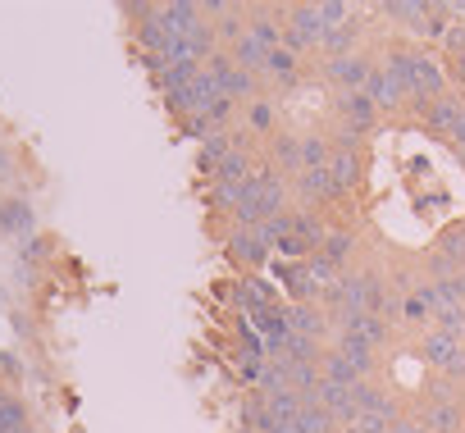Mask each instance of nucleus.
Listing matches in <instances>:
<instances>
[{
  "label": "nucleus",
  "instance_id": "6",
  "mask_svg": "<svg viewBox=\"0 0 465 433\" xmlns=\"http://www.w3.org/2000/svg\"><path fill=\"white\" fill-rule=\"evenodd\" d=\"M420 114H424V128H429L433 137H451V128L460 123L465 105H460V96H442V101H429Z\"/></svg>",
  "mask_w": 465,
  "mask_h": 433
},
{
  "label": "nucleus",
  "instance_id": "3",
  "mask_svg": "<svg viewBox=\"0 0 465 433\" xmlns=\"http://www.w3.org/2000/svg\"><path fill=\"white\" fill-rule=\"evenodd\" d=\"M270 251H274V238L265 229H238L228 238V256L238 265H247V270H261L270 261Z\"/></svg>",
  "mask_w": 465,
  "mask_h": 433
},
{
  "label": "nucleus",
  "instance_id": "10",
  "mask_svg": "<svg viewBox=\"0 0 465 433\" xmlns=\"http://www.w3.org/2000/svg\"><path fill=\"white\" fill-rule=\"evenodd\" d=\"M429 5L433 0H388V5H379L392 24H401V28H424V19H429Z\"/></svg>",
  "mask_w": 465,
  "mask_h": 433
},
{
  "label": "nucleus",
  "instance_id": "13",
  "mask_svg": "<svg viewBox=\"0 0 465 433\" xmlns=\"http://www.w3.org/2000/svg\"><path fill=\"white\" fill-rule=\"evenodd\" d=\"M232 151H238V146H232V133H210L205 142H201V173H219V164L232 155Z\"/></svg>",
  "mask_w": 465,
  "mask_h": 433
},
{
  "label": "nucleus",
  "instance_id": "17",
  "mask_svg": "<svg viewBox=\"0 0 465 433\" xmlns=\"http://www.w3.org/2000/svg\"><path fill=\"white\" fill-rule=\"evenodd\" d=\"M424 428L429 433H460V406L456 401H433L429 415H424Z\"/></svg>",
  "mask_w": 465,
  "mask_h": 433
},
{
  "label": "nucleus",
  "instance_id": "11",
  "mask_svg": "<svg viewBox=\"0 0 465 433\" xmlns=\"http://www.w3.org/2000/svg\"><path fill=\"white\" fill-rule=\"evenodd\" d=\"M247 37H252L256 46H265V51H279L283 28L274 24V15H270V10H247Z\"/></svg>",
  "mask_w": 465,
  "mask_h": 433
},
{
  "label": "nucleus",
  "instance_id": "22",
  "mask_svg": "<svg viewBox=\"0 0 465 433\" xmlns=\"http://www.w3.org/2000/svg\"><path fill=\"white\" fill-rule=\"evenodd\" d=\"M0 229H5V233L33 229V210H28L24 201H0Z\"/></svg>",
  "mask_w": 465,
  "mask_h": 433
},
{
  "label": "nucleus",
  "instance_id": "14",
  "mask_svg": "<svg viewBox=\"0 0 465 433\" xmlns=\"http://www.w3.org/2000/svg\"><path fill=\"white\" fill-rule=\"evenodd\" d=\"M329 173L338 178V187H342V192H351V187L361 182V173H365L361 151H333V155H329Z\"/></svg>",
  "mask_w": 465,
  "mask_h": 433
},
{
  "label": "nucleus",
  "instance_id": "7",
  "mask_svg": "<svg viewBox=\"0 0 465 433\" xmlns=\"http://www.w3.org/2000/svg\"><path fill=\"white\" fill-rule=\"evenodd\" d=\"M365 92H370V101H374L379 110H401V105H406V92H401V83H397V78H392L383 64H374V74H370Z\"/></svg>",
  "mask_w": 465,
  "mask_h": 433
},
{
  "label": "nucleus",
  "instance_id": "15",
  "mask_svg": "<svg viewBox=\"0 0 465 433\" xmlns=\"http://www.w3.org/2000/svg\"><path fill=\"white\" fill-rule=\"evenodd\" d=\"M242 433H279V424H274L265 397H247V401H242Z\"/></svg>",
  "mask_w": 465,
  "mask_h": 433
},
{
  "label": "nucleus",
  "instance_id": "30",
  "mask_svg": "<svg viewBox=\"0 0 465 433\" xmlns=\"http://www.w3.org/2000/svg\"><path fill=\"white\" fill-rule=\"evenodd\" d=\"M460 105H465V92H460Z\"/></svg>",
  "mask_w": 465,
  "mask_h": 433
},
{
  "label": "nucleus",
  "instance_id": "8",
  "mask_svg": "<svg viewBox=\"0 0 465 433\" xmlns=\"http://www.w3.org/2000/svg\"><path fill=\"white\" fill-rule=\"evenodd\" d=\"M338 110H342L347 128H361V133H370L374 119H379V105L370 101V92H342L338 96Z\"/></svg>",
  "mask_w": 465,
  "mask_h": 433
},
{
  "label": "nucleus",
  "instance_id": "21",
  "mask_svg": "<svg viewBox=\"0 0 465 433\" xmlns=\"http://www.w3.org/2000/svg\"><path fill=\"white\" fill-rule=\"evenodd\" d=\"M232 64H238V69H247V74H265V64H270V51H265V46H256L252 37H242L238 46H232Z\"/></svg>",
  "mask_w": 465,
  "mask_h": 433
},
{
  "label": "nucleus",
  "instance_id": "25",
  "mask_svg": "<svg viewBox=\"0 0 465 433\" xmlns=\"http://www.w3.org/2000/svg\"><path fill=\"white\" fill-rule=\"evenodd\" d=\"M247 119H252V128H256V133H270V128H274V101H265V96H261V101H252Z\"/></svg>",
  "mask_w": 465,
  "mask_h": 433
},
{
  "label": "nucleus",
  "instance_id": "29",
  "mask_svg": "<svg viewBox=\"0 0 465 433\" xmlns=\"http://www.w3.org/2000/svg\"><path fill=\"white\" fill-rule=\"evenodd\" d=\"M451 78H456V83H460V92H465V55H456V60H451Z\"/></svg>",
  "mask_w": 465,
  "mask_h": 433
},
{
  "label": "nucleus",
  "instance_id": "23",
  "mask_svg": "<svg viewBox=\"0 0 465 433\" xmlns=\"http://www.w3.org/2000/svg\"><path fill=\"white\" fill-rule=\"evenodd\" d=\"M351 247H356V242H351V233H329V238L320 242V251H315V256H324L329 265H338V270H342V265H347V256H351Z\"/></svg>",
  "mask_w": 465,
  "mask_h": 433
},
{
  "label": "nucleus",
  "instance_id": "28",
  "mask_svg": "<svg viewBox=\"0 0 465 433\" xmlns=\"http://www.w3.org/2000/svg\"><path fill=\"white\" fill-rule=\"evenodd\" d=\"M0 369H5L10 379H19V360H15L10 351H0Z\"/></svg>",
  "mask_w": 465,
  "mask_h": 433
},
{
  "label": "nucleus",
  "instance_id": "26",
  "mask_svg": "<svg viewBox=\"0 0 465 433\" xmlns=\"http://www.w3.org/2000/svg\"><path fill=\"white\" fill-rule=\"evenodd\" d=\"M442 51L456 60V55H465V24H451L447 28V37H442Z\"/></svg>",
  "mask_w": 465,
  "mask_h": 433
},
{
  "label": "nucleus",
  "instance_id": "24",
  "mask_svg": "<svg viewBox=\"0 0 465 433\" xmlns=\"http://www.w3.org/2000/svg\"><path fill=\"white\" fill-rule=\"evenodd\" d=\"M433 324H438V333L460 338V333H465V301H456V306H438V310H433Z\"/></svg>",
  "mask_w": 465,
  "mask_h": 433
},
{
  "label": "nucleus",
  "instance_id": "2",
  "mask_svg": "<svg viewBox=\"0 0 465 433\" xmlns=\"http://www.w3.org/2000/svg\"><path fill=\"white\" fill-rule=\"evenodd\" d=\"M420 356H424L433 369H442L447 379H465V347H460V338L433 329V333L420 342Z\"/></svg>",
  "mask_w": 465,
  "mask_h": 433
},
{
  "label": "nucleus",
  "instance_id": "18",
  "mask_svg": "<svg viewBox=\"0 0 465 433\" xmlns=\"http://www.w3.org/2000/svg\"><path fill=\"white\" fill-rule=\"evenodd\" d=\"M274 160H279V173H302V137H292V133H279L274 137Z\"/></svg>",
  "mask_w": 465,
  "mask_h": 433
},
{
  "label": "nucleus",
  "instance_id": "16",
  "mask_svg": "<svg viewBox=\"0 0 465 433\" xmlns=\"http://www.w3.org/2000/svg\"><path fill=\"white\" fill-rule=\"evenodd\" d=\"M265 74L270 78H279L283 87H297V78H302V55H292V51H270V64H265Z\"/></svg>",
  "mask_w": 465,
  "mask_h": 433
},
{
  "label": "nucleus",
  "instance_id": "19",
  "mask_svg": "<svg viewBox=\"0 0 465 433\" xmlns=\"http://www.w3.org/2000/svg\"><path fill=\"white\" fill-rule=\"evenodd\" d=\"M433 256H442L451 270L460 265V274H465V224H451L442 238H438V251Z\"/></svg>",
  "mask_w": 465,
  "mask_h": 433
},
{
  "label": "nucleus",
  "instance_id": "12",
  "mask_svg": "<svg viewBox=\"0 0 465 433\" xmlns=\"http://www.w3.org/2000/svg\"><path fill=\"white\" fill-rule=\"evenodd\" d=\"M320 369H324V379H333V383H347V388L365 383V369H361V365H356L347 351H324Z\"/></svg>",
  "mask_w": 465,
  "mask_h": 433
},
{
  "label": "nucleus",
  "instance_id": "9",
  "mask_svg": "<svg viewBox=\"0 0 465 433\" xmlns=\"http://www.w3.org/2000/svg\"><path fill=\"white\" fill-rule=\"evenodd\" d=\"M283 315H288V329L302 333V338H315V342H320V338L329 333V320H324L320 306H302V301H297V306H288Z\"/></svg>",
  "mask_w": 465,
  "mask_h": 433
},
{
  "label": "nucleus",
  "instance_id": "5",
  "mask_svg": "<svg viewBox=\"0 0 465 433\" xmlns=\"http://www.w3.org/2000/svg\"><path fill=\"white\" fill-rule=\"evenodd\" d=\"M370 74H374V64L365 60V55H338V60H329L324 64V78H333V83H342L347 92H365V83H370Z\"/></svg>",
  "mask_w": 465,
  "mask_h": 433
},
{
  "label": "nucleus",
  "instance_id": "27",
  "mask_svg": "<svg viewBox=\"0 0 465 433\" xmlns=\"http://www.w3.org/2000/svg\"><path fill=\"white\" fill-rule=\"evenodd\" d=\"M401 315H406V320H424V315H429L424 297H420V292H406V297H401Z\"/></svg>",
  "mask_w": 465,
  "mask_h": 433
},
{
  "label": "nucleus",
  "instance_id": "20",
  "mask_svg": "<svg viewBox=\"0 0 465 433\" xmlns=\"http://www.w3.org/2000/svg\"><path fill=\"white\" fill-rule=\"evenodd\" d=\"M356 37H361V24L351 19V24H342V28H333V33H324V42H320V51H329V60H338V55H351V46H356Z\"/></svg>",
  "mask_w": 465,
  "mask_h": 433
},
{
  "label": "nucleus",
  "instance_id": "1",
  "mask_svg": "<svg viewBox=\"0 0 465 433\" xmlns=\"http://www.w3.org/2000/svg\"><path fill=\"white\" fill-rule=\"evenodd\" d=\"M324 42V24H320V5H292L283 19V51L302 55L311 46Z\"/></svg>",
  "mask_w": 465,
  "mask_h": 433
},
{
  "label": "nucleus",
  "instance_id": "4",
  "mask_svg": "<svg viewBox=\"0 0 465 433\" xmlns=\"http://www.w3.org/2000/svg\"><path fill=\"white\" fill-rule=\"evenodd\" d=\"M292 187H297V196L311 201V205H329V201L342 196V187H338V178L329 173V164H324V169H302Z\"/></svg>",
  "mask_w": 465,
  "mask_h": 433
}]
</instances>
